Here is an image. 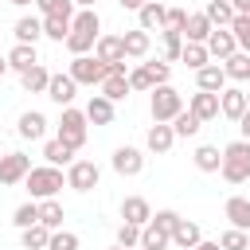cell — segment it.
Returning a JSON list of instances; mask_svg holds the SVG:
<instances>
[{"mask_svg": "<svg viewBox=\"0 0 250 250\" xmlns=\"http://www.w3.org/2000/svg\"><path fill=\"white\" fill-rule=\"evenodd\" d=\"M219 172H223L227 184H246V180H250V141H242V137L230 141V145L223 148Z\"/></svg>", "mask_w": 250, "mask_h": 250, "instance_id": "cell-1", "label": "cell"}, {"mask_svg": "<svg viewBox=\"0 0 250 250\" xmlns=\"http://www.w3.org/2000/svg\"><path fill=\"white\" fill-rule=\"evenodd\" d=\"M23 184H27V195H31V199H55L66 180H62V172H59L55 164H39V168H31V172L23 176Z\"/></svg>", "mask_w": 250, "mask_h": 250, "instance_id": "cell-2", "label": "cell"}, {"mask_svg": "<svg viewBox=\"0 0 250 250\" xmlns=\"http://www.w3.org/2000/svg\"><path fill=\"white\" fill-rule=\"evenodd\" d=\"M148 94H152V98H148V113H152V121H172V117L184 109V98H180V90H176L172 82L152 86Z\"/></svg>", "mask_w": 250, "mask_h": 250, "instance_id": "cell-3", "label": "cell"}, {"mask_svg": "<svg viewBox=\"0 0 250 250\" xmlns=\"http://www.w3.org/2000/svg\"><path fill=\"white\" fill-rule=\"evenodd\" d=\"M86 133H90V121H86V113L82 109H74V105H62V117H59V141H66L74 152L86 145Z\"/></svg>", "mask_w": 250, "mask_h": 250, "instance_id": "cell-4", "label": "cell"}, {"mask_svg": "<svg viewBox=\"0 0 250 250\" xmlns=\"http://www.w3.org/2000/svg\"><path fill=\"white\" fill-rule=\"evenodd\" d=\"M66 74H70L78 86H102V78H105L109 70H105V62H102V59H94V55H74Z\"/></svg>", "mask_w": 250, "mask_h": 250, "instance_id": "cell-5", "label": "cell"}, {"mask_svg": "<svg viewBox=\"0 0 250 250\" xmlns=\"http://www.w3.org/2000/svg\"><path fill=\"white\" fill-rule=\"evenodd\" d=\"M98 180H102V172H98L94 160H70V164H66V188H74V191H94Z\"/></svg>", "mask_w": 250, "mask_h": 250, "instance_id": "cell-6", "label": "cell"}, {"mask_svg": "<svg viewBox=\"0 0 250 250\" xmlns=\"http://www.w3.org/2000/svg\"><path fill=\"white\" fill-rule=\"evenodd\" d=\"M27 172H31V156H23V152H4V156H0V184H4V188L23 184Z\"/></svg>", "mask_w": 250, "mask_h": 250, "instance_id": "cell-7", "label": "cell"}, {"mask_svg": "<svg viewBox=\"0 0 250 250\" xmlns=\"http://www.w3.org/2000/svg\"><path fill=\"white\" fill-rule=\"evenodd\" d=\"M113 172L117 176H141L145 172V152L141 148H133V145H121V148H113Z\"/></svg>", "mask_w": 250, "mask_h": 250, "instance_id": "cell-8", "label": "cell"}, {"mask_svg": "<svg viewBox=\"0 0 250 250\" xmlns=\"http://www.w3.org/2000/svg\"><path fill=\"white\" fill-rule=\"evenodd\" d=\"M172 145H176L172 125H168V121H152V125H148V133H145V148H148V152H156V156H164V152H172Z\"/></svg>", "mask_w": 250, "mask_h": 250, "instance_id": "cell-9", "label": "cell"}, {"mask_svg": "<svg viewBox=\"0 0 250 250\" xmlns=\"http://www.w3.org/2000/svg\"><path fill=\"white\" fill-rule=\"evenodd\" d=\"M219 113H223L227 121H238V117L246 113V90L223 86V90H219Z\"/></svg>", "mask_w": 250, "mask_h": 250, "instance_id": "cell-10", "label": "cell"}, {"mask_svg": "<svg viewBox=\"0 0 250 250\" xmlns=\"http://www.w3.org/2000/svg\"><path fill=\"white\" fill-rule=\"evenodd\" d=\"M207 55L211 59H230L234 51H238V43H234V35H230V27H211V35H207Z\"/></svg>", "mask_w": 250, "mask_h": 250, "instance_id": "cell-11", "label": "cell"}, {"mask_svg": "<svg viewBox=\"0 0 250 250\" xmlns=\"http://www.w3.org/2000/svg\"><path fill=\"white\" fill-rule=\"evenodd\" d=\"M164 12H168V8H164L160 0H145V4L137 8V27H141V31H160V27H164Z\"/></svg>", "mask_w": 250, "mask_h": 250, "instance_id": "cell-12", "label": "cell"}, {"mask_svg": "<svg viewBox=\"0 0 250 250\" xmlns=\"http://www.w3.org/2000/svg\"><path fill=\"white\" fill-rule=\"evenodd\" d=\"M74 90H78V82L70 74H51V82H47V98L55 105H70L74 102Z\"/></svg>", "mask_w": 250, "mask_h": 250, "instance_id": "cell-13", "label": "cell"}, {"mask_svg": "<svg viewBox=\"0 0 250 250\" xmlns=\"http://www.w3.org/2000/svg\"><path fill=\"white\" fill-rule=\"evenodd\" d=\"M188 109H191L199 121H215V117H219V94H211V90H195L191 102H188Z\"/></svg>", "mask_w": 250, "mask_h": 250, "instance_id": "cell-14", "label": "cell"}, {"mask_svg": "<svg viewBox=\"0 0 250 250\" xmlns=\"http://www.w3.org/2000/svg\"><path fill=\"white\" fill-rule=\"evenodd\" d=\"M148 219H152V207H148V199H145V195H129V199L121 203V223L145 227Z\"/></svg>", "mask_w": 250, "mask_h": 250, "instance_id": "cell-15", "label": "cell"}, {"mask_svg": "<svg viewBox=\"0 0 250 250\" xmlns=\"http://www.w3.org/2000/svg\"><path fill=\"white\" fill-rule=\"evenodd\" d=\"M223 215H227V223H230V227L250 230V199H246V195H230V199L223 203Z\"/></svg>", "mask_w": 250, "mask_h": 250, "instance_id": "cell-16", "label": "cell"}, {"mask_svg": "<svg viewBox=\"0 0 250 250\" xmlns=\"http://www.w3.org/2000/svg\"><path fill=\"white\" fill-rule=\"evenodd\" d=\"M94 59H102L105 66H109V62H121V59H125L121 35H98V39H94Z\"/></svg>", "mask_w": 250, "mask_h": 250, "instance_id": "cell-17", "label": "cell"}, {"mask_svg": "<svg viewBox=\"0 0 250 250\" xmlns=\"http://www.w3.org/2000/svg\"><path fill=\"white\" fill-rule=\"evenodd\" d=\"M223 86H227V70H223L219 62H207V66L195 70V90H211V94H219Z\"/></svg>", "mask_w": 250, "mask_h": 250, "instance_id": "cell-18", "label": "cell"}, {"mask_svg": "<svg viewBox=\"0 0 250 250\" xmlns=\"http://www.w3.org/2000/svg\"><path fill=\"white\" fill-rule=\"evenodd\" d=\"M82 113H86V121H90V125H113V102H109L105 94H94V98L86 102V109H82Z\"/></svg>", "mask_w": 250, "mask_h": 250, "instance_id": "cell-19", "label": "cell"}, {"mask_svg": "<svg viewBox=\"0 0 250 250\" xmlns=\"http://www.w3.org/2000/svg\"><path fill=\"white\" fill-rule=\"evenodd\" d=\"M184 43H207V35H211V20L203 16V12H188V23H184Z\"/></svg>", "mask_w": 250, "mask_h": 250, "instance_id": "cell-20", "label": "cell"}, {"mask_svg": "<svg viewBox=\"0 0 250 250\" xmlns=\"http://www.w3.org/2000/svg\"><path fill=\"white\" fill-rule=\"evenodd\" d=\"M12 35H16V43H39L43 39V16H20Z\"/></svg>", "mask_w": 250, "mask_h": 250, "instance_id": "cell-21", "label": "cell"}, {"mask_svg": "<svg viewBox=\"0 0 250 250\" xmlns=\"http://www.w3.org/2000/svg\"><path fill=\"white\" fill-rule=\"evenodd\" d=\"M16 133H20L23 141H39V137L47 133V117H43L39 109H27V113H20V125H16Z\"/></svg>", "mask_w": 250, "mask_h": 250, "instance_id": "cell-22", "label": "cell"}, {"mask_svg": "<svg viewBox=\"0 0 250 250\" xmlns=\"http://www.w3.org/2000/svg\"><path fill=\"white\" fill-rule=\"evenodd\" d=\"M203 242V230H199V223H188V219H180L176 223V230H172V246H180V250H195Z\"/></svg>", "mask_w": 250, "mask_h": 250, "instance_id": "cell-23", "label": "cell"}, {"mask_svg": "<svg viewBox=\"0 0 250 250\" xmlns=\"http://www.w3.org/2000/svg\"><path fill=\"white\" fill-rule=\"evenodd\" d=\"M121 47H125V59H145V55H148V47H152V39H148V31L133 27V31H125V35H121Z\"/></svg>", "mask_w": 250, "mask_h": 250, "instance_id": "cell-24", "label": "cell"}, {"mask_svg": "<svg viewBox=\"0 0 250 250\" xmlns=\"http://www.w3.org/2000/svg\"><path fill=\"white\" fill-rule=\"evenodd\" d=\"M39 62V51H35V43H16L12 51H8V70H27V66H35Z\"/></svg>", "mask_w": 250, "mask_h": 250, "instance_id": "cell-25", "label": "cell"}, {"mask_svg": "<svg viewBox=\"0 0 250 250\" xmlns=\"http://www.w3.org/2000/svg\"><path fill=\"white\" fill-rule=\"evenodd\" d=\"M20 82H23V90H27V94H47V82H51V70H47L43 62H35V66H27V70L20 74Z\"/></svg>", "mask_w": 250, "mask_h": 250, "instance_id": "cell-26", "label": "cell"}, {"mask_svg": "<svg viewBox=\"0 0 250 250\" xmlns=\"http://www.w3.org/2000/svg\"><path fill=\"white\" fill-rule=\"evenodd\" d=\"M168 246H172V234L160 230V227L148 219V223L141 227V250H168Z\"/></svg>", "mask_w": 250, "mask_h": 250, "instance_id": "cell-27", "label": "cell"}, {"mask_svg": "<svg viewBox=\"0 0 250 250\" xmlns=\"http://www.w3.org/2000/svg\"><path fill=\"white\" fill-rule=\"evenodd\" d=\"M223 70H227V82H250V55L234 51L230 59H223Z\"/></svg>", "mask_w": 250, "mask_h": 250, "instance_id": "cell-28", "label": "cell"}, {"mask_svg": "<svg viewBox=\"0 0 250 250\" xmlns=\"http://www.w3.org/2000/svg\"><path fill=\"white\" fill-rule=\"evenodd\" d=\"M98 90H102L109 102H125V98L133 94V90H129V74H105Z\"/></svg>", "mask_w": 250, "mask_h": 250, "instance_id": "cell-29", "label": "cell"}, {"mask_svg": "<svg viewBox=\"0 0 250 250\" xmlns=\"http://www.w3.org/2000/svg\"><path fill=\"white\" fill-rule=\"evenodd\" d=\"M35 203H39V223H43L47 230H59L62 219H66L62 203H59V199H35Z\"/></svg>", "mask_w": 250, "mask_h": 250, "instance_id": "cell-30", "label": "cell"}, {"mask_svg": "<svg viewBox=\"0 0 250 250\" xmlns=\"http://www.w3.org/2000/svg\"><path fill=\"white\" fill-rule=\"evenodd\" d=\"M43 160H47V164H55V168H59V164H70V160H74V148H70L66 141L51 137V141L43 145Z\"/></svg>", "mask_w": 250, "mask_h": 250, "instance_id": "cell-31", "label": "cell"}, {"mask_svg": "<svg viewBox=\"0 0 250 250\" xmlns=\"http://www.w3.org/2000/svg\"><path fill=\"white\" fill-rule=\"evenodd\" d=\"M191 160H195V168H199V172H219L223 152H219V145H199V148L191 152Z\"/></svg>", "mask_w": 250, "mask_h": 250, "instance_id": "cell-32", "label": "cell"}, {"mask_svg": "<svg viewBox=\"0 0 250 250\" xmlns=\"http://www.w3.org/2000/svg\"><path fill=\"white\" fill-rule=\"evenodd\" d=\"M47 242H51V230H47L43 223L20 230V246H23V250H47Z\"/></svg>", "mask_w": 250, "mask_h": 250, "instance_id": "cell-33", "label": "cell"}, {"mask_svg": "<svg viewBox=\"0 0 250 250\" xmlns=\"http://www.w3.org/2000/svg\"><path fill=\"white\" fill-rule=\"evenodd\" d=\"M203 16L211 20V27H230V20H234V8H230V0H207Z\"/></svg>", "mask_w": 250, "mask_h": 250, "instance_id": "cell-34", "label": "cell"}, {"mask_svg": "<svg viewBox=\"0 0 250 250\" xmlns=\"http://www.w3.org/2000/svg\"><path fill=\"white\" fill-rule=\"evenodd\" d=\"M70 27H74V31H86V35H94V39L102 35V20H98L94 8H78L74 20H70Z\"/></svg>", "mask_w": 250, "mask_h": 250, "instance_id": "cell-35", "label": "cell"}, {"mask_svg": "<svg viewBox=\"0 0 250 250\" xmlns=\"http://www.w3.org/2000/svg\"><path fill=\"white\" fill-rule=\"evenodd\" d=\"M168 125H172V133H176V137H195V133L203 129V121H199L191 109H180V113H176Z\"/></svg>", "mask_w": 250, "mask_h": 250, "instance_id": "cell-36", "label": "cell"}, {"mask_svg": "<svg viewBox=\"0 0 250 250\" xmlns=\"http://www.w3.org/2000/svg\"><path fill=\"white\" fill-rule=\"evenodd\" d=\"M70 20H74V16H43V35L55 39V43H62V39L70 35Z\"/></svg>", "mask_w": 250, "mask_h": 250, "instance_id": "cell-37", "label": "cell"}, {"mask_svg": "<svg viewBox=\"0 0 250 250\" xmlns=\"http://www.w3.org/2000/svg\"><path fill=\"white\" fill-rule=\"evenodd\" d=\"M180 62H184L188 70H199V66H207V62H211V55H207V47H203V43H184Z\"/></svg>", "mask_w": 250, "mask_h": 250, "instance_id": "cell-38", "label": "cell"}, {"mask_svg": "<svg viewBox=\"0 0 250 250\" xmlns=\"http://www.w3.org/2000/svg\"><path fill=\"white\" fill-rule=\"evenodd\" d=\"M12 223H16L20 230H23V227H35V223H39V203H35V199H31V203H20V207L12 211Z\"/></svg>", "mask_w": 250, "mask_h": 250, "instance_id": "cell-39", "label": "cell"}, {"mask_svg": "<svg viewBox=\"0 0 250 250\" xmlns=\"http://www.w3.org/2000/svg\"><path fill=\"white\" fill-rule=\"evenodd\" d=\"M219 246H223V250H250V234L238 230V227H227L223 238H219Z\"/></svg>", "mask_w": 250, "mask_h": 250, "instance_id": "cell-40", "label": "cell"}, {"mask_svg": "<svg viewBox=\"0 0 250 250\" xmlns=\"http://www.w3.org/2000/svg\"><path fill=\"white\" fill-rule=\"evenodd\" d=\"M82 246V238L74 234V230H51V242H47V250H78Z\"/></svg>", "mask_w": 250, "mask_h": 250, "instance_id": "cell-41", "label": "cell"}, {"mask_svg": "<svg viewBox=\"0 0 250 250\" xmlns=\"http://www.w3.org/2000/svg\"><path fill=\"white\" fill-rule=\"evenodd\" d=\"M230 35H234L238 51L250 55V16H234V20H230Z\"/></svg>", "mask_w": 250, "mask_h": 250, "instance_id": "cell-42", "label": "cell"}, {"mask_svg": "<svg viewBox=\"0 0 250 250\" xmlns=\"http://www.w3.org/2000/svg\"><path fill=\"white\" fill-rule=\"evenodd\" d=\"M62 43H66V51H70V55H90L94 35H86V31H74V27H70V35H66Z\"/></svg>", "mask_w": 250, "mask_h": 250, "instance_id": "cell-43", "label": "cell"}, {"mask_svg": "<svg viewBox=\"0 0 250 250\" xmlns=\"http://www.w3.org/2000/svg\"><path fill=\"white\" fill-rule=\"evenodd\" d=\"M43 16H74V0H35Z\"/></svg>", "mask_w": 250, "mask_h": 250, "instance_id": "cell-44", "label": "cell"}, {"mask_svg": "<svg viewBox=\"0 0 250 250\" xmlns=\"http://www.w3.org/2000/svg\"><path fill=\"white\" fill-rule=\"evenodd\" d=\"M117 246H125V250H137V246H141V227H133V223H121V227H117Z\"/></svg>", "mask_w": 250, "mask_h": 250, "instance_id": "cell-45", "label": "cell"}, {"mask_svg": "<svg viewBox=\"0 0 250 250\" xmlns=\"http://www.w3.org/2000/svg\"><path fill=\"white\" fill-rule=\"evenodd\" d=\"M160 31H164V59H180L184 35H180V31H168V27H160Z\"/></svg>", "mask_w": 250, "mask_h": 250, "instance_id": "cell-46", "label": "cell"}, {"mask_svg": "<svg viewBox=\"0 0 250 250\" xmlns=\"http://www.w3.org/2000/svg\"><path fill=\"white\" fill-rule=\"evenodd\" d=\"M129 90H152V74L145 70V62L129 70Z\"/></svg>", "mask_w": 250, "mask_h": 250, "instance_id": "cell-47", "label": "cell"}, {"mask_svg": "<svg viewBox=\"0 0 250 250\" xmlns=\"http://www.w3.org/2000/svg\"><path fill=\"white\" fill-rule=\"evenodd\" d=\"M152 223H156L160 230H168V234H172V230H176V223H180V211H172V207H160V211L152 215Z\"/></svg>", "mask_w": 250, "mask_h": 250, "instance_id": "cell-48", "label": "cell"}, {"mask_svg": "<svg viewBox=\"0 0 250 250\" xmlns=\"http://www.w3.org/2000/svg\"><path fill=\"white\" fill-rule=\"evenodd\" d=\"M145 70L152 74V86H164V82L172 78V66H168V62H160V59H156V62H145Z\"/></svg>", "mask_w": 250, "mask_h": 250, "instance_id": "cell-49", "label": "cell"}, {"mask_svg": "<svg viewBox=\"0 0 250 250\" xmlns=\"http://www.w3.org/2000/svg\"><path fill=\"white\" fill-rule=\"evenodd\" d=\"M184 23H188V12L184 8H168L164 12V27L168 31H184Z\"/></svg>", "mask_w": 250, "mask_h": 250, "instance_id": "cell-50", "label": "cell"}, {"mask_svg": "<svg viewBox=\"0 0 250 250\" xmlns=\"http://www.w3.org/2000/svg\"><path fill=\"white\" fill-rule=\"evenodd\" d=\"M238 133H242V141H250V105H246V113L238 117Z\"/></svg>", "mask_w": 250, "mask_h": 250, "instance_id": "cell-51", "label": "cell"}, {"mask_svg": "<svg viewBox=\"0 0 250 250\" xmlns=\"http://www.w3.org/2000/svg\"><path fill=\"white\" fill-rule=\"evenodd\" d=\"M230 8H234V16H250V0H230Z\"/></svg>", "mask_w": 250, "mask_h": 250, "instance_id": "cell-52", "label": "cell"}, {"mask_svg": "<svg viewBox=\"0 0 250 250\" xmlns=\"http://www.w3.org/2000/svg\"><path fill=\"white\" fill-rule=\"evenodd\" d=\"M117 4H121V8H125V12H137V8H141V4H145V0H117Z\"/></svg>", "mask_w": 250, "mask_h": 250, "instance_id": "cell-53", "label": "cell"}, {"mask_svg": "<svg viewBox=\"0 0 250 250\" xmlns=\"http://www.w3.org/2000/svg\"><path fill=\"white\" fill-rule=\"evenodd\" d=\"M195 250H223V246H219V242H199Z\"/></svg>", "mask_w": 250, "mask_h": 250, "instance_id": "cell-54", "label": "cell"}, {"mask_svg": "<svg viewBox=\"0 0 250 250\" xmlns=\"http://www.w3.org/2000/svg\"><path fill=\"white\" fill-rule=\"evenodd\" d=\"M8 74V55H0V78Z\"/></svg>", "mask_w": 250, "mask_h": 250, "instance_id": "cell-55", "label": "cell"}, {"mask_svg": "<svg viewBox=\"0 0 250 250\" xmlns=\"http://www.w3.org/2000/svg\"><path fill=\"white\" fill-rule=\"evenodd\" d=\"M98 0H74V8H94Z\"/></svg>", "mask_w": 250, "mask_h": 250, "instance_id": "cell-56", "label": "cell"}, {"mask_svg": "<svg viewBox=\"0 0 250 250\" xmlns=\"http://www.w3.org/2000/svg\"><path fill=\"white\" fill-rule=\"evenodd\" d=\"M12 4H16V8H27V4H35V0H12Z\"/></svg>", "mask_w": 250, "mask_h": 250, "instance_id": "cell-57", "label": "cell"}, {"mask_svg": "<svg viewBox=\"0 0 250 250\" xmlns=\"http://www.w3.org/2000/svg\"><path fill=\"white\" fill-rule=\"evenodd\" d=\"M109 250H125V246H109Z\"/></svg>", "mask_w": 250, "mask_h": 250, "instance_id": "cell-58", "label": "cell"}, {"mask_svg": "<svg viewBox=\"0 0 250 250\" xmlns=\"http://www.w3.org/2000/svg\"><path fill=\"white\" fill-rule=\"evenodd\" d=\"M246 105H250V90H246Z\"/></svg>", "mask_w": 250, "mask_h": 250, "instance_id": "cell-59", "label": "cell"}, {"mask_svg": "<svg viewBox=\"0 0 250 250\" xmlns=\"http://www.w3.org/2000/svg\"><path fill=\"white\" fill-rule=\"evenodd\" d=\"M137 250H141V246H137Z\"/></svg>", "mask_w": 250, "mask_h": 250, "instance_id": "cell-60", "label": "cell"}]
</instances>
